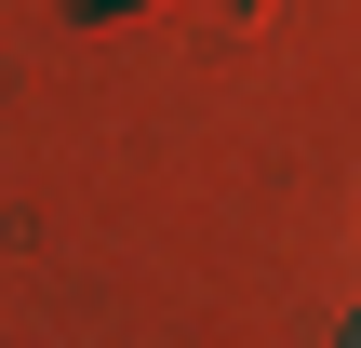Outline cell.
Instances as JSON below:
<instances>
[{
    "label": "cell",
    "mask_w": 361,
    "mask_h": 348,
    "mask_svg": "<svg viewBox=\"0 0 361 348\" xmlns=\"http://www.w3.org/2000/svg\"><path fill=\"white\" fill-rule=\"evenodd\" d=\"M348 348H361V322H348Z\"/></svg>",
    "instance_id": "cell-1"
}]
</instances>
